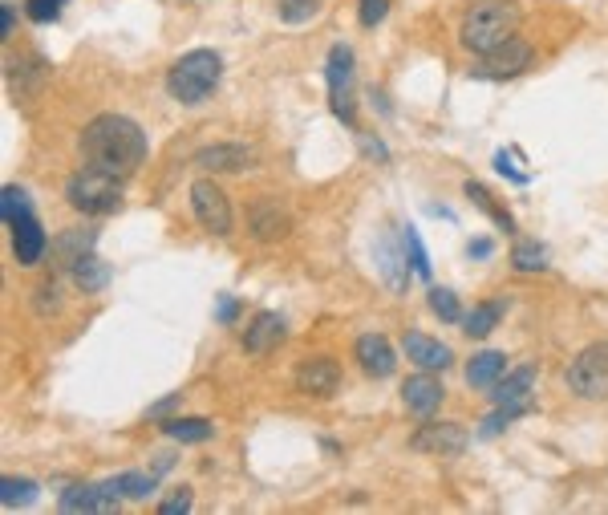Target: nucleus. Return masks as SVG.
I'll use <instances>...</instances> for the list:
<instances>
[{"instance_id":"18","label":"nucleus","mask_w":608,"mask_h":515,"mask_svg":"<svg viewBox=\"0 0 608 515\" xmlns=\"http://www.w3.org/2000/svg\"><path fill=\"white\" fill-rule=\"evenodd\" d=\"M402 345H406V357L418 365V370H430V374L450 370V361H454L450 345H442L438 337H426V333H406Z\"/></svg>"},{"instance_id":"25","label":"nucleus","mask_w":608,"mask_h":515,"mask_svg":"<svg viewBox=\"0 0 608 515\" xmlns=\"http://www.w3.org/2000/svg\"><path fill=\"white\" fill-rule=\"evenodd\" d=\"M37 495H41V487H37L33 479H13V475L0 479V507H5V511L37 503Z\"/></svg>"},{"instance_id":"26","label":"nucleus","mask_w":608,"mask_h":515,"mask_svg":"<svg viewBox=\"0 0 608 515\" xmlns=\"http://www.w3.org/2000/svg\"><path fill=\"white\" fill-rule=\"evenodd\" d=\"M511 268H515V272H544V268H548L544 244H536V240H519V244L511 248Z\"/></svg>"},{"instance_id":"31","label":"nucleus","mask_w":608,"mask_h":515,"mask_svg":"<svg viewBox=\"0 0 608 515\" xmlns=\"http://www.w3.org/2000/svg\"><path fill=\"white\" fill-rule=\"evenodd\" d=\"M467 199H475V207H483V211L495 219V224H499L503 232H515V219H511V215H507V211H503L495 199H491V191H487L483 183H467Z\"/></svg>"},{"instance_id":"7","label":"nucleus","mask_w":608,"mask_h":515,"mask_svg":"<svg viewBox=\"0 0 608 515\" xmlns=\"http://www.w3.org/2000/svg\"><path fill=\"white\" fill-rule=\"evenodd\" d=\"M191 211L199 219V228L211 232V236H232V228H236L232 203H227V195L211 179H195L191 183Z\"/></svg>"},{"instance_id":"39","label":"nucleus","mask_w":608,"mask_h":515,"mask_svg":"<svg viewBox=\"0 0 608 515\" xmlns=\"http://www.w3.org/2000/svg\"><path fill=\"white\" fill-rule=\"evenodd\" d=\"M13 25H17V17H13V5H9V0H5V5H0V37H13Z\"/></svg>"},{"instance_id":"27","label":"nucleus","mask_w":608,"mask_h":515,"mask_svg":"<svg viewBox=\"0 0 608 515\" xmlns=\"http://www.w3.org/2000/svg\"><path fill=\"white\" fill-rule=\"evenodd\" d=\"M0 215H5V224L13 228V224H21L25 215H33V199H29V191L25 187H5L0 191Z\"/></svg>"},{"instance_id":"23","label":"nucleus","mask_w":608,"mask_h":515,"mask_svg":"<svg viewBox=\"0 0 608 515\" xmlns=\"http://www.w3.org/2000/svg\"><path fill=\"white\" fill-rule=\"evenodd\" d=\"M503 313H507V301H483V305H475L471 313H463V333H467V337H487V333L499 325Z\"/></svg>"},{"instance_id":"13","label":"nucleus","mask_w":608,"mask_h":515,"mask_svg":"<svg viewBox=\"0 0 608 515\" xmlns=\"http://www.w3.org/2000/svg\"><path fill=\"white\" fill-rule=\"evenodd\" d=\"M353 357L361 361V370L369 378H390L398 370V357H394V345L382 337V333H361L357 345H353Z\"/></svg>"},{"instance_id":"44","label":"nucleus","mask_w":608,"mask_h":515,"mask_svg":"<svg viewBox=\"0 0 608 515\" xmlns=\"http://www.w3.org/2000/svg\"><path fill=\"white\" fill-rule=\"evenodd\" d=\"M171 463H175L171 455H155V467H150V471H159V475H167V471H171Z\"/></svg>"},{"instance_id":"12","label":"nucleus","mask_w":608,"mask_h":515,"mask_svg":"<svg viewBox=\"0 0 608 515\" xmlns=\"http://www.w3.org/2000/svg\"><path fill=\"white\" fill-rule=\"evenodd\" d=\"M296 390L309 398H333L341 390V365L333 357H304L296 365Z\"/></svg>"},{"instance_id":"15","label":"nucleus","mask_w":608,"mask_h":515,"mask_svg":"<svg viewBox=\"0 0 608 515\" xmlns=\"http://www.w3.org/2000/svg\"><path fill=\"white\" fill-rule=\"evenodd\" d=\"M248 224H252V236H256L260 244H276V240L288 236L292 219H288V211H284L276 199H256L252 211H248Z\"/></svg>"},{"instance_id":"22","label":"nucleus","mask_w":608,"mask_h":515,"mask_svg":"<svg viewBox=\"0 0 608 515\" xmlns=\"http://www.w3.org/2000/svg\"><path fill=\"white\" fill-rule=\"evenodd\" d=\"M69 272H73V284H78L82 292H102L106 284H110V264L106 260H98L94 252H86V256H78L69 264Z\"/></svg>"},{"instance_id":"19","label":"nucleus","mask_w":608,"mask_h":515,"mask_svg":"<svg viewBox=\"0 0 608 515\" xmlns=\"http://www.w3.org/2000/svg\"><path fill=\"white\" fill-rule=\"evenodd\" d=\"M503 374H507V353H503V349H483V353H475L471 365H467V386L491 390Z\"/></svg>"},{"instance_id":"17","label":"nucleus","mask_w":608,"mask_h":515,"mask_svg":"<svg viewBox=\"0 0 608 515\" xmlns=\"http://www.w3.org/2000/svg\"><path fill=\"white\" fill-rule=\"evenodd\" d=\"M406 232H394V236H386L382 244H377V268H382V276H386V284L394 288V292H406V284H410V268H406Z\"/></svg>"},{"instance_id":"40","label":"nucleus","mask_w":608,"mask_h":515,"mask_svg":"<svg viewBox=\"0 0 608 515\" xmlns=\"http://www.w3.org/2000/svg\"><path fill=\"white\" fill-rule=\"evenodd\" d=\"M236 313H240L236 297H223V301H219V313H215V317H219L223 325H232V321H236Z\"/></svg>"},{"instance_id":"37","label":"nucleus","mask_w":608,"mask_h":515,"mask_svg":"<svg viewBox=\"0 0 608 515\" xmlns=\"http://www.w3.org/2000/svg\"><path fill=\"white\" fill-rule=\"evenodd\" d=\"M191 511V487H179V495L159 503V515H187Z\"/></svg>"},{"instance_id":"43","label":"nucleus","mask_w":608,"mask_h":515,"mask_svg":"<svg viewBox=\"0 0 608 515\" xmlns=\"http://www.w3.org/2000/svg\"><path fill=\"white\" fill-rule=\"evenodd\" d=\"M467 252H471L475 260H483V256H491V240H475V244H471Z\"/></svg>"},{"instance_id":"21","label":"nucleus","mask_w":608,"mask_h":515,"mask_svg":"<svg viewBox=\"0 0 608 515\" xmlns=\"http://www.w3.org/2000/svg\"><path fill=\"white\" fill-rule=\"evenodd\" d=\"M531 386H536V365H519V370L503 374V378L491 386V402H495V406H507V402H527Z\"/></svg>"},{"instance_id":"32","label":"nucleus","mask_w":608,"mask_h":515,"mask_svg":"<svg viewBox=\"0 0 608 515\" xmlns=\"http://www.w3.org/2000/svg\"><path fill=\"white\" fill-rule=\"evenodd\" d=\"M426 305H430V313L438 317V321H463V309H459V297H454V292L450 288H430V297H426Z\"/></svg>"},{"instance_id":"34","label":"nucleus","mask_w":608,"mask_h":515,"mask_svg":"<svg viewBox=\"0 0 608 515\" xmlns=\"http://www.w3.org/2000/svg\"><path fill=\"white\" fill-rule=\"evenodd\" d=\"M61 5H65V0H25V13L37 25H53L61 17Z\"/></svg>"},{"instance_id":"2","label":"nucleus","mask_w":608,"mask_h":515,"mask_svg":"<svg viewBox=\"0 0 608 515\" xmlns=\"http://www.w3.org/2000/svg\"><path fill=\"white\" fill-rule=\"evenodd\" d=\"M515 29H519V9L511 0H475L459 25V41H463V49L483 57V53L499 49L503 41H511Z\"/></svg>"},{"instance_id":"35","label":"nucleus","mask_w":608,"mask_h":515,"mask_svg":"<svg viewBox=\"0 0 608 515\" xmlns=\"http://www.w3.org/2000/svg\"><path fill=\"white\" fill-rule=\"evenodd\" d=\"M386 13H390V0H361V5H357V21H361V29L382 25V21H386Z\"/></svg>"},{"instance_id":"1","label":"nucleus","mask_w":608,"mask_h":515,"mask_svg":"<svg viewBox=\"0 0 608 515\" xmlns=\"http://www.w3.org/2000/svg\"><path fill=\"white\" fill-rule=\"evenodd\" d=\"M78 146H82L86 167L110 171L118 179L134 175L146 163V151H150L142 126L134 118H126V114H98L94 122H86Z\"/></svg>"},{"instance_id":"20","label":"nucleus","mask_w":608,"mask_h":515,"mask_svg":"<svg viewBox=\"0 0 608 515\" xmlns=\"http://www.w3.org/2000/svg\"><path fill=\"white\" fill-rule=\"evenodd\" d=\"M284 341V321L276 313H256L252 325L244 329V349L248 353H268Z\"/></svg>"},{"instance_id":"42","label":"nucleus","mask_w":608,"mask_h":515,"mask_svg":"<svg viewBox=\"0 0 608 515\" xmlns=\"http://www.w3.org/2000/svg\"><path fill=\"white\" fill-rule=\"evenodd\" d=\"M361 146H365V155H377V159H390V155H386V146H382V142H377V138H361Z\"/></svg>"},{"instance_id":"11","label":"nucleus","mask_w":608,"mask_h":515,"mask_svg":"<svg viewBox=\"0 0 608 515\" xmlns=\"http://www.w3.org/2000/svg\"><path fill=\"white\" fill-rule=\"evenodd\" d=\"M122 499L126 495H122L118 479H110V483H73L57 495V507L61 511H114Z\"/></svg>"},{"instance_id":"24","label":"nucleus","mask_w":608,"mask_h":515,"mask_svg":"<svg viewBox=\"0 0 608 515\" xmlns=\"http://www.w3.org/2000/svg\"><path fill=\"white\" fill-rule=\"evenodd\" d=\"M163 434L175 438V443H207L215 426H211V418H167Z\"/></svg>"},{"instance_id":"36","label":"nucleus","mask_w":608,"mask_h":515,"mask_svg":"<svg viewBox=\"0 0 608 515\" xmlns=\"http://www.w3.org/2000/svg\"><path fill=\"white\" fill-rule=\"evenodd\" d=\"M406 248H410V264H414V272H418V276H430V260H426V248H422V240H418V232H414V228H406Z\"/></svg>"},{"instance_id":"5","label":"nucleus","mask_w":608,"mask_h":515,"mask_svg":"<svg viewBox=\"0 0 608 515\" xmlns=\"http://www.w3.org/2000/svg\"><path fill=\"white\" fill-rule=\"evenodd\" d=\"M325 78H329L333 118L345 122V126H353V122H357V86H353V49H349V45H333V49H329Z\"/></svg>"},{"instance_id":"33","label":"nucleus","mask_w":608,"mask_h":515,"mask_svg":"<svg viewBox=\"0 0 608 515\" xmlns=\"http://www.w3.org/2000/svg\"><path fill=\"white\" fill-rule=\"evenodd\" d=\"M90 248H94V236H90V232L82 236L78 228H73V232H65V236H61V244H57V252H61V260H65V264H73L78 256H86Z\"/></svg>"},{"instance_id":"41","label":"nucleus","mask_w":608,"mask_h":515,"mask_svg":"<svg viewBox=\"0 0 608 515\" xmlns=\"http://www.w3.org/2000/svg\"><path fill=\"white\" fill-rule=\"evenodd\" d=\"M179 398H183V394H171V398H163V402H155V406H150V410H146V418H163L167 410H175V406H179Z\"/></svg>"},{"instance_id":"9","label":"nucleus","mask_w":608,"mask_h":515,"mask_svg":"<svg viewBox=\"0 0 608 515\" xmlns=\"http://www.w3.org/2000/svg\"><path fill=\"white\" fill-rule=\"evenodd\" d=\"M256 146H244V142H215V146H203L195 155V167L207 171V175H240V171H252L256 167Z\"/></svg>"},{"instance_id":"6","label":"nucleus","mask_w":608,"mask_h":515,"mask_svg":"<svg viewBox=\"0 0 608 515\" xmlns=\"http://www.w3.org/2000/svg\"><path fill=\"white\" fill-rule=\"evenodd\" d=\"M564 382L576 398H608V341L580 349L568 365Z\"/></svg>"},{"instance_id":"38","label":"nucleus","mask_w":608,"mask_h":515,"mask_svg":"<svg viewBox=\"0 0 608 515\" xmlns=\"http://www.w3.org/2000/svg\"><path fill=\"white\" fill-rule=\"evenodd\" d=\"M495 171H499V175H507V179H515V183H527V175H523V171H515V167H511V159H507L503 151L495 155Z\"/></svg>"},{"instance_id":"4","label":"nucleus","mask_w":608,"mask_h":515,"mask_svg":"<svg viewBox=\"0 0 608 515\" xmlns=\"http://www.w3.org/2000/svg\"><path fill=\"white\" fill-rule=\"evenodd\" d=\"M65 203L82 215H110L122 207V179L98 167H82L65 183Z\"/></svg>"},{"instance_id":"3","label":"nucleus","mask_w":608,"mask_h":515,"mask_svg":"<svg viewBox=\"0 0 608 515\" xmlns=\"http://www.w3.org/2000/svg\"><path fill=\"white\" fill-rule=\"evenodd\" d=\"M219 78H223V57L215 49H191V53H183L171 65L167 94L175 102H183V106H199V102H207L215 94Z\"/></svg>"},{"instance_id":"16","label":"nucleus","mask_w":608,"mask_h":515,"mask_svg":"<svg viewBox=\"0 0 608 515\" xmlns=\"http://www.w3.org/2000/svg\"><path fill=\"white\" fill-rule=\"evenodd\" d=\"M9 232H13V256H17V264H25V268L41 264V256H45V248H49V236H45V228H41V219H37V215H25L21 224H13Z\"/></svg>"},{"instance_id":"14","label":"nucleus","mask_w":608,"mask_h":515,"mask_svg":"<svg viewBox=\"0 0 608 515\" xmlns=\"http://www.w3.org/2000/svg\"><path fill=\"white\" fill-rule=\"evenodd\" d=\"M442 398H446V390H442V382L430 370H422V374H414V378L402 382V402H406V410L414 418H430L442 406Z\"/></svg>"},{"instance_id":"28","label":"nucleus","mask_w":608,"mask_h":515,"mask_svg":"<svg viewBox=\"0 0 608 515\" xmlns=\"http://www.w3.org/2000/svg\"><path fill=\"white\" fill-rule=\"evenodd\" d=\"M531 410V402H507V406H495V414H487L483 418V426H479V438H495L499 430H507L515 418H523Z\"/></svg>"},{"instance_id":"29","label":"nucleus","mask_w":608,"mask_h":515,"mask_svg":"<svg viewBox=\"0 0 608 515\" xmlns=\"http://www.w3.org/2000/svg\"><path fill=\"white\" fill-rule=\"evenodd\" d=\"M159 479H163L159 471H126V475H118V487H122L126 499H150L159 487Z\"/></svg>"},{"instance_id":"10","label":"nucleus","mask_w":608,"mask_h":515,"mask_svg":"<svg viewBox=\"0 0 608 515\" xmlns=\"http://www.w3.org/2000/svg\"><path fill=\"white\" fill-rule=\"evenodd\" d=\"M471 443V434L459 426V422H426L414 438H410V447L422 451V455H438V459H454V455H463Z\"/></svg>"},{"instance_id":"8","label":"nucleus","mask_w":608,"mask_h":515,"mask_svg":"<svg viewBox=\"0 0 608 515\" xmlns=\"http://www.w3.org/2000/svg\"><path fill=\"white\" fill-rule=\"evenodd\" d=\"M536 61V49H531L523 37H511L503 41L499 49L483 53L479 65L471 69V78H483V82H503V78H519V73Z\"/></svg>"},{"instance_id":"30","label":"nucleus","mask_w":608,"mask_h":515,"mask_svg":"<svg viewBox=\"0 0 608 515\" xmlns=\"http://www.w3.org/2000/svg\"><path fill=\"white\" fill-rule=\"evenodd\" d=\"M276 13L284 25H309L321 13V0H276Z\"/></svg>"}]
</instances>
